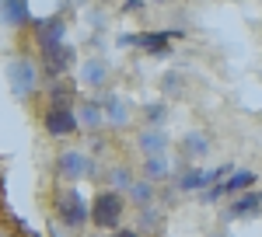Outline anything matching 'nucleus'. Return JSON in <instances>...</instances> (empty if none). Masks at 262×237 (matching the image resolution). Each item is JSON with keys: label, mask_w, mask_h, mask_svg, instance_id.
<instances>
[{"label": "nucleus", "mask_w": 262, "mask_h": 237, "mask_svg": "<svg viewBox=\"0 0 262 237\" xmlns=\"http://www.w3.org/2000/svg\"><path fill=\"white\" fill-rule=\"evenodd\" d=\"M112 181H116L119 188H129V185H133V178H129L126 168H116V171H112Z\"/></svg>", "instance_id": "22"}, {"label": "nucleus", "mask_w": 262, "mask_h": 237, "mask_svg": "<svg viewBox=\"0 0 262 237\" xmlns=\"http://www.w3.org/2000/svg\"><path fill=\"white\" fill-rule=\"evenodd\" d=\"M210 150V136L206 133H189V136L182 139V154L185 157H203Z\"/></svg>", "instance_id": "15"}, {"label": "nucleus", "mask_w": 262, "mask_h": 237, "mask_svg": "<svg viewBox=\"0 0 262 237\" xmlns=\"http://www.w3.org/2000/svg\"><path fill=\"white\" fill-rule=\"evenodd\" d=\"M42 122H46V133H49V136H74V133L81 129L74 108H49V112L42 115Z\"/></svg>", "instance_id": "5"}, {"label": "nucleus", "mask_w": 262, "mask_h": 237, "mask_svg": "<svg viewBox=\"0 0 262 237\" xmlns=\"http://www.w3.org/2000/svg\"><path fill=\"white\" fill-rule=\"evenodd\" d=\"M98 105H101V115H105V122H108V126H116V129H119V126H126V122H129V108L122 105L119 94H112V91H108V94H101Z\"/></svg>", "instance_id": "9"}, {"label": "nucleus", "mask_w": 262, "mask_h": 237, "mask_svg": "<svg viewBox=\"0 0 262 237\" xmlns=\"http://www.w3.org/2000/svg\"><path fill=\"white\" fill-rule=\"evenodd\" d=\"M171 175V160L164 157H147V164H143V181H150V185H154V181H161V178H168Z\"/></svg>", "instance_id": "14"}, {"label": "nucleus", "mask_w": 262, "mask_h": 237, "mask_svg": "<svg viewBox=\"0 0 262 237\" xmlns=\"http://www.w3.org/2000/svg\"><path fill=\"white\" fill-rule=\"evenodd\" d=\"M262 209V196H255V192H245V196L234 199V206L227 209V217H255Z\"/></svg>", "instance_id": "12"}, {"label": "nucleus", "mask_w": 262, "mask_h": 237, "mask_svg": "<svg viewBox=\"0 0 262 237\" xmlns=\"http://www.w3.org/2000/svg\"><path fill=\"white\" fill-rule=\"evenodd\" d=\"M105 77H108V66H105L101 59H84L81 80L88 84V87H101V84H105Z\"/></svg>", "instance_id": "13"}, {"label": "nucleus", "mask_w": 262, "mask_h": 237, "mask_svg": "<svg viewBox=\"0 0 262 237\" xmlns=\"http://www.w3.org/2000/svg\"><path fill=\"white\" fill-rule=\"evenodd\" d=\"M35 42H39L42 53H49V49L63 45V21L56 18V14H53V18L35 21Z\"/></svg>", "instance_id": "7"}, {"label": "nucleus", "mask_w": 262, "mask_h": 237, "mask_svg": "<svg viewBox=\"0 0 262 237\" xmlns=\"http://www.w3.org/2000/svg\"><path fill=\"white\" fill-rule=\"evenodd\" d=\"M143 118L150 122V129H158L164 118H168V105H147V108H143Z\"/></svg>", "instance_id": "21"}, {"label": "nucleus", "mask_w": 262, "mask_h": 237, "mask_svg": "<svg viewBox=\"0 0 262 237\" xmlns=\"http://www.w3.org/2000/svg\"><path fill=\"white\" fill-rule=\"evenodd\" d=\"M108 237H140V230H116V234H108Z\"/></svg>", "instance_id": "24"}, {"label": "nucleus", "mask_w": 262, "mask_h": 237, "mask_svg": "<svg viewBox=\"0 0 262 237\" xmlns=\"http://www.w3.org/2000/svg\"><path fill=\"white\" fill-rule=\"evenodd\" d=\"M7 80H11V91H14V98H32L35 91H39V66L32 63L28 56H14L7 63Z\"/></svg>", "instance_id": "2"}, {"label": "nucleus", "mask_w": 262, "mask_h": 237, "mask_svg": "<svg viewBox=\"0 0 262 237\" xmlns=\"http://www.w3.org/2000/svg\"><path fill=\"white\" fill-rule=\"evenodd\" d=\"M56 213H60V220L67 223V227H74V230H81L84 223H88V206H84V199L74 192V188H63V192H56Z\"/></svg>", "instance_id": "3"}, {"label": "nucleus", "mask_w": 262, "mask_h": 237, "mask_svg": "<svg viewBox=\"0 0 262 237\" xmlns=\"http://www.w3.org/2000/svg\"><path fill=\"white\" fill-rule=\"evenodd\" d=\"M203 185H210V181H206V171H200V168H196V171H185L182 181H179L182 192H192V188H203Z\"/></svg>", "instance_id": "20"}, {"label": "nucleus", "mask_w": 262, "mask_h": 237, "mask_svg": "<svg viewBox=\"0 0 262 237\" xmlns=\"http://www.w3.org/2000/svg\"><path fill=\"white\" fill-rule=\"evenodd\" d=\"M154 223H158V213L147 206V209H143V227H154Z\"/></svg>", "instance_id": "23"}, {"label": "nucleus", "mask_w": 262, "mask_h": 237, "mask_svg": "<svg viewBox=\"0 0 262 237\" xmlns=\"http://www.w3.org/2000/svg\"><path fill=\"white\" fill-rule=\"evenodd\" d=\"M129 196H133V202H140L143 209H147V206L154 202V185L140 178V181H133V185H129Z\"/></svg>", "instance_id": "18"}, {"label": "nucleus", "mask_w": 262, "mask_h": 237, "mask_svg": "<svg viewBox=\"0 0 262 237\" xmlns=\"http://www.w3.org/2000/svg\"><path fill=\"white\" fill-rule=\"evenodd\" d=\"M137 147L147 157H161L164 150H168V136H164L161 129H143L140 136H137Z\"/></svg>", "instance_id": "10"}, {"label": "nucleus", "mask_w": 262, "mask_h": 237, "mask_svg": "<svg viewBox=\"0 0 262 237\" xmlns=\"http://www.w3.org/2000/svg\"><path fill=\"white\" fill-rule=\"evenodd\" d=\"M0 21H7V25H28L32 21V7L25 0H4L0 4Z\"/></svg>", "instance_id": "11"}, {"label": "nucleus", "mask_w": 262, "mask_h": 237, "mask_svg": "<svg viewBox=\"0 0 262 237\" xmlns=\"http://www.w3.org/2000/svg\"><path fill=\"white\" fill-rule=\"evenodd\" d=\"M56 175L67 178V181H81L84 175H91V160L84 150H63L56 157Z\"/></svg>", "instance_id": "4"}, {"label": "nucleus", "mask_w": 262, "mask_h": 237, "mask_svg": "<svg viewBox=\"0 0 262 237\" xmlns=\"http://www.w3.org/2000/svg\"><path fill=\"white\" fill-rule=\"evenodd\" d=\"M252 181H255L252 171H234L231 181H221V188H224V196H234V192H242V188H252Z\"/></svg>", "instance_id": "17"}, {"label": "nucleus", "mask_w": 262, "mask_h": 237, "mask_svg": "<svg viewBox=\"0 0 262 237\" xmlns=\"http://www.w3.org/2000/svg\"><path fill=\"white\" fill-rule=\"evenodd\" d=\"M88 126V129H98L101 122H105V115H101V105L98 101H84L81 105V115H77V126Z\"/></svg>", "instance_id": "16"}, {"label": "nucleus", "mask_w": 262, "mask_h": 237, "mask_svg": "<svg viewBox=\"0 0 262 237\" xmlns=\"http://www.w3.org/2000/svg\"><path fill=\"white\" fill-rule=\"evenodd\" d=\"M122 213H126V199H122L119 192H112V188L98 192L95 202H91V209H88V217H91V223H95L98 230H112L122 220Z\"/></svg>", "instance_id": "1"}, {"label": "nucleus", "mask_w": 262, "mask_h": 237, "mask_svg": "<svg viewBox=\"0 0 262 237\" xmlns=\"http://www.w3.org/2000/svg\"><path fill=\"white\" fill-rule=\"evenodd\" d=\"M49 98H53V108H70V84L67 80H56L53 91H49Z\"/></svg>", "instance_id": "19"}, {"label": "nucleus", "mask_w": 262, "mask_h": 237, "mask_svg": "<svg viewBox=\"0 0 262 237\" xmlns=\"http://www.w3.org/2000/svg\"><path fill=\"white\" fill-rule=\"evenodd\" d=\"M42 66H46V74H53V77H63V74L74 66V49L63 42V45H56V49L42 53Z\"/></svg>", "instance_id": "8"}, {"label": "nucleus", "mask_w": 262, "mask_h": 237, "mask_svg": "<svg viewBox=\"0 0 262 237\" xmlns=\"http://www.w3.org/2000/svg\"><path fill=\"white\" fill-rule=\"evenodd\" d=\"M179 35L182 32H140V35H126L122 45H140L147 53H164L171 45V39H179Z\"/></svg>", "instance_id": "6"}]
</instances>
